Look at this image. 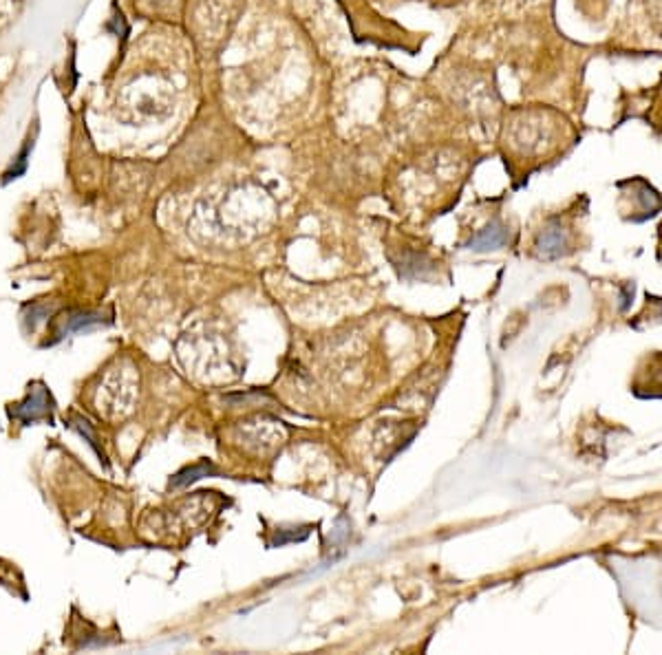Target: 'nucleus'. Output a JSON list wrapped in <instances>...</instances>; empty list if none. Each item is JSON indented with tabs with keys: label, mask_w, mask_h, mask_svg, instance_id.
<instances>
[{
	"label": "nucleus",
	"mask_w": 662,
	"mask_h": 655,
	"mask_svg": "<svg viewBox=\"0 0 662 655\" xmlns=\"http://www.w3.org/2000/svg\"><path fill=\"white\" fill-rule=\"evenodd\" d=\"M49 395H47V391L43 386H38L35 391L27 397V402H23V404H18V408L16 411H11V415H16V417H20L23 422H38V419H43V417H49Z\"/></svg>",
	"instance_id": "nucleus-1"
},
{
	"label": "nucleus",
	"mask_w": 662,
	"mask_h": 655,
	"mask_svg": "<svg viewBox=\"0 0 662 655\" xmlns=\"http://www.w3.org/2000/svg\"><path fill=\"white\" fill-rule=\"evenodd\" d=\"M508 241V232L504 225L499 223H490L486 230H481L470 243L468 248L470 250H495V248H501Z\"/></svg>",
	"instance_id": "nucleus-2"
},
{
	"label": "nucleus",
	"mask_w": 662,
	"mask_h": 655,
	"mask_svg": "<svg viewBox=\"0 0 662 655\" xmlns=\"http://www.w3.org/2000/svg\"><path fill=\"white\" fill-rule=\"evenodd\" d=\"M212 473H214V466H212V463H208V461L194 463V466L182 470V473H177V475L172 477L170 485H172V488H182V485H188V483H192V481H197V479H202V477H208V475H212Z\"/></svg>",
	"instance_id": "nucleus-3"
},
{
	"label": "nucleus",
	"mask_w": 662,
	"mask_h": 655,
	"mask_svg": "<svg viewBox=\"0 0 662 655\" xmlns=\"http://www.w3.org/2000/svg\"><path fill=\"white\" fill-rule=\"evenodd\" d=\"M563 245H566L563 232L552 228V230H548L544 236H541L539 252H541V256H546V258H554V256H558L561 252H563Z\"/></svg>",
	"instance_id": "nucleus-4"
},
{
	"label": "nucleus",
	"mask_w": 662,
	"mask_h": 655,
	"mask_svg": "<svg viewBox=\"0 0 662 655\" xmlns=\"http://www.w3.org/2000/svg\"><path fill=\"white\" fill-rule=\"evenodd\" d=\"M97 322H102L99 314H77L69 322V331H82V329H89V326H93Z\"/></svg>",
	"instance_id": "nucleus-5"
}]
</instances>
